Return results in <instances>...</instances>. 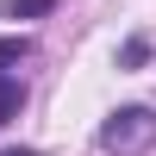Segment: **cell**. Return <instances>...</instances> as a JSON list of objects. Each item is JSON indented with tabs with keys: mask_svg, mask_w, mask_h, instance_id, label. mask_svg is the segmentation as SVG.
I'll use <instances>...</instances> for the list:
<instances>
[{
	"mask_svg": "<svg viewBox=\"0 0 156 156\" xmlns=\"http://www.w3.org/2000/svg\"><path fill=\"white\" fill-rule=\"evenodd\" d=\"M100 150L106 156H150L156 150V106H119L100 125Z\"/></svg>",
	"mask_w": 156,
	"mask_h": 156,
	"instance_id": "cell-1",
	"label": "cell"
},
{
	"mask_svg": "<svg viewBox=\"0 0 156 156\" xmlns=\"http://www.w3.org/2000/svg\"><path fill=\"white\" fill-rule=\"evenodd\" d=\"M0 62H6V56H0ZM19 106H25V81H19L12 69H0V125H6Z\"/></svg>",
	"mask_w": 156,
	"mask_h": 156,
	"instance_id": "cell-2",
	"label": "cell"
},
{
	"mask_svg": "<svg viewBox=\"0 0 156 156\" xmlns=\"http://www.w3.org/2000/svg\"><path fill=\"white\" fill-rule=\"evenodd\" d=\"M56 0H6V19H44Z\"/></svg>",
	"mask_w": 156,
	"mask_h": 156,
	"instance_id": "cell-3",
	"label": "cell"
},
{
	"mask_svg": "<svg viewBox=\"0 0 156 156\" xmlns=\"http://www.w3.org/2000/svg\"><path fill=\"white\" fill-rule=\"evenodd\" d=\"M119 62H125V69H137V62H150V44H144V37H131V44L119 50Z\"/></svg>",
	"mask_w": 156,
	"mask_h": 156,
	"instance_id": "cell-4",
	"label": "cell"
},
{
	"mask_svg": "<svg viewBox=\"0 0 156 156\" xmlns=\"http://www.w3.org/2000/svg\"><path fill=\"white\" fill-rule=\"evenodd\" d=\"M0 156H37V150H0Z\"/></svg>",
	"mask_w": 156,
	"mask_h": 156,
	"instance_id": "cell-5",
	"label": "cell"
}]
</instances>
